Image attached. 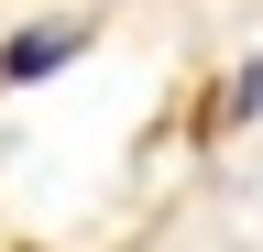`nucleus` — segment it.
<instances>
[{"instance_id":"obj_1","label":"nucleus","mask_w":263,"mask_h":252,"mask_svg":"<svg viewBox=\"0 0 263 252\" xmlns=\"http://www.w3.org/2000/svg\"><path fill=\"white\" fill-rule=\"evenodd\" d=\"M77 44H88V33H77V22H33V33H22L11 55H0V77H44V66H55V55H77Z\"/></svg>"}]
</instances>
